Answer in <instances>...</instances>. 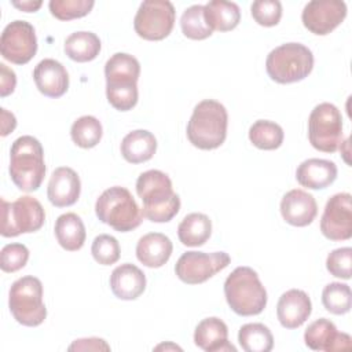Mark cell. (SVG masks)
<instances>
[{
    "mask_svg": "<svg viewBox=\"0 0 352 352\" xmlns=\"http://www.w3.org/2000/svg\"><path fill=\"white\" fill-rule=\"evenodd\" d=\"M91 253L96 263L102 265H111L118 261L121 249L118 241L114 236L109 234H100L94 239Z\"/></svg>",
    "mask_w": 352,
    "mask_h": 352,
    "instance_id": "cell-36",
    "label": "cell"
},
{
    "mask_svg": "<svg viewBox=\"0 0 352 352\" xmlns=\"http://www.w3.org/2000/svg\"><path fill=\"white\" fill-rule=\"evenodd\" d=\"M228 114L226 107L213 99L199 102L187 124L190 143L201 150L220 147L227 138Z\"/></svg>",
    "mask_w": 352,
    "mask_h": 352,
    "instance_id": "cell-4",
    "label": "cell"
},
{
    "mask_svg": "<svg viewBox=\"0 0 352 352\" xmlns=\"http://www.w3.org/2000/svg\"><path fill=\"white\" fill-rule=\"evenodd\" d=\"M136 192L143 202L142 214L150 221H170L180 210V198L173 191L169 176L158 169L139 175Z\"/></svg>",
    "mask_w": 352,
    "mask_h": 352,
    "instance_id": "cell-1",
    "label": "cell"
},
{
    "mask_svg": "<svg viewBox=\"0 0 352 352\" xmlns=\"http://www.w3.org/2000/svg\"><path fill=\"white\" fill-rule=\"evenodd\" d=\"M224 296L230 308L241 316H253L267 305V290L250 267H236L224 282Z\"/></svg>",
    "mask_w": 352,
    "mask_h": 352,
    "instance_id": "cell-5",
    "label": "cell"
},
{
    "mask_svg": "<svg viewBox=\"0 0 352 352\" xmlns=\"http://www.w3.org/2000/svg\"><path fill=\"white\" fill-rule=\"evenodd\" d=\"M102 135V124L94 116H82L77 118L70 128L72 140L81 148L95 147L100 142Z\"/></svg>",
    "mask_w": 352,
    "mask_h": 352,
    "instance_id": "cell-32",
    "label": "cell"
},
{
    "mask_svg": "<svg viewBox=\"0 0 352 352\" xmlns=\"http://www.w3.org/2000/svg\"><path fill=\"white\" fill-rule=\"evenodd\" d=\"M45 220V212L41 204L30 197H19L14 202L1 198V235L18 236L21 234L38 231Z\"/></svg>",
    "mask_w": 352,
    "mask_h": 352,
    "instance_id": "cell-10",
    "label": "cell"
},
{
    "mask_svg": "<svg viewBox=\"0 0 352 352\" xmlns=\"http://www.w3.org/2000/svg\"><path fill=\"white\" fill-rule=\"evenodd\" d=\"M33 80L37 89L48 98H60L69 88L66 67L51 58L40 60L33 70Z\"/></svg>",
    "mask_w": 352,
    "mask_h": 352,
    "instance_id": "cell-20",
    "label": "cell"
},
{
    "mask_svg": "<svg viewBox=\"0 0 352 352\" xmlns=\"http://www.w3.org/2000/svg\"><path fill=\"white\" fill-rule=\"evenodd\" d=\"M140 76L139 60L125 52L111 55L104 65L106 96L109 103L128 111L138 103V80Z\"/></svg>",
    "mask_w": 352,
    "mask_h": 352,
    "instance_id": "cell-2",
    "label": "cell"
},
{
    "mask_svg": "<svg viewBox=\"0 0 352 352\" xmlns=\"http://www.w3.org/2000/svg\"><path fill=\"white\" fill-rule=\"evenodd\" d=\"M94 4V0H51L48 7L55 18L60 21H70L89 14Z\"/></svg>",
    "mask_w": 352,
    "mask_h": 352,
    "instance_id": "cell-35",
    "label": "cell"
},
{
    "mask_svg": "<svg viewBox=\"0 0 352 352\" xmlns=\"http://www.w3.org/2000/svg\"><path fill=\"white\" fill-rule=\"evenodd\" d=\"M351 260H352V249L351 248H338L329 253L326 258L327 271L341 279L351 278Z\"/></svg>",
    "mask_w": 352,
    "mask_h": 352,
    "instance_id": "cell-39",
    "label": "cell"
},
{
    "mask_svg": "<svg viewBox=\"0 0 352 352\" xmlns=\"http://www.w3.org/2000/svg\"><path fill=\"white\" fill-rule=\"evenodd\" d=\"M320 231L330 241H346L352 236V202L351 194L338 192L326 202Z\"/></svg>",
    "mask_w": 352,
    "mask_h": 352,
    "instance_id": "cell-14",
    "label": "cell"
},
{
    "mask_svg": "<svg viewBox=\"0 0 352 352\" xmlns=\"http://www.w3.org/2000/svg\"><path fill=\"white\" fill-rule=\"evenodd\" d=\"M312 304L308 294L300 289L285 292L276 304V316L285 329H297L309 318Z\"/></svg>",
    "mask_w": 352,
    "mask_h": 352,
    "instance_id": "cell-19",
    "label": "cell"
},
{
    "mask_svg": "<svg viewBox=\"0 0 352 352\" xmlns=\"http://www.w3.org/2000/svg\"><path fill=\"white\" fill-rule=\"evenodd\" d=\"M10 176L22 191L38 190L45 176V162L43 146L36 138L23 135L14 140L10 150Z\"/></svg>",
    "mask_w": 352,
    "mask_h": 352,
    "instance_id": "cell-3",
    "label": "cell"
},
{
    "mask_svg": "<svg viewBox=\"0 0 352 352\" xmlns=\"http://www.w3.org/2000/svg\"><path fill=\"white\" fill-rule=\"evenodd\" d=\"M205 19L212 30L228 32L238 26L241 10L236 3L226 0H212L204 6Z\"/></svg>",
    "mask_w": 352,
    "mask_h": 352,
    "instance_id": "cell-27",
    "label": "cell"
},
{
    "mask_svg": "<svg viewBox=\"0 0 352 352\" xmlns=\"http://www.w3.org/2000/svg\"><path fill=\"white\" fill-rule=\"evenodd\" d=\"M81 192V182L76 170L69 166L56 168L48 182L47 197L56 208L70 206L77 202Z\"/></svg>",
    "mask_w": 352,
    "mask_h": 352,
    "instance_id": "cell-18",
    "label": "cell"
},
{
    "mask_svg": "<svg viewBox=\"0 0 352 352\" xmlns=\"http://www.w3.org/2000/svg\"><path fill=\"white\" fill-rule=\"evenodd\" d=\"M253 19L261 26H275L282 18V4L278 0H257L252 7Z\"/></svg>",
    "mask_w": 352,
    "mask_h": 352,
    "instance_id": "cell-37",
    "label": "cell"
},
{
    "mask_svg": "<svg viewBox=\"0 0 352 352\" xmlns=\"http://www.w3.org/2000/svg\"><path fill=\"white\" fill-rule=\"evenodd\" d=\"M346 16V4L341 0H312L305 4L301 21L314 34L326 36Z\"/></svg>",
    "mask_w": 352,
    "mask_h": 352,
    "instance_id": "cell-15",
    "label": "cell"
},
{
    "mask_svg": "<svg viewBox=\"0 0 352 352\" xmlns=\"http://www.w3.org/2000/svg\"><path fill=\"white\" fill-rule=\"evenodd\" d=\"M280 214L290 226L305 227L315 220L318 204L312 194L301 188H294L282 197Z\"/></svg>",
    "mask_w": 352,
    "mask_h": 352,
    "instance_id": "cell-17",
    "label": "cell"
},
{
    "mask_svg": "<svg viewBox=\"0 0 352 352\" xmlns=\"http://www.w3.org/2000/svg\"><path fill=\"white\" fill-rule=\"evenodd\" d=\"M55 236L58 243L67 252L80 250L85 242V227L76 213H63L55 221Z\"/></svg>",
    "mask_w": 352,
    "mask_h": 352,
    "instance_id": "cell-26",
    "label": "cell"
},
{
    "mask_svg": "<svg viewBox=\"0 0 352 352\" xmlns=\"http://www.w3.org/2000/svg\"><path fill=\"white\" fill-rule=\"evenodd\" d=\"M69 351H110V345L102 338H80L73 341Z\"/></svg>",
    "mask_w": 352,
    "mask_h": 352,
    "instance_id": "cell-40",
    "label": "cell"
},
{
    "mask_svg": "<svg viewBox=\"0 0 352 352\" xmlns=\"http://www.w3.org/2000/svg\"><path fill=\"white\" fill-rule=\"evenodd\" d=\"M212 234V221L204 213H190L187 214L177 227L179 241L184 246H202Z\"/></svg>",
    "mask_w": 352,
    "mask_h": 352,
    "instance_id": "cell-28",
    "label": "cell"
},
{
    "mask_svg": "<svg viewBox=\"0 0 352 352\" xmlns=\"http://www.w3.org/2000/svg\"><path fill=\"white\" fill-rule=\"evenodd\" d=\"M16 126L15 116L6 109H1V136H7Z\"/></svg>",
    "mask_w": 352,
    "mask_h": 352,
    "instance_id": "cell-42",
    "label": "cell"
},
{
    "mask_svg": "<svg viewBox=\"0 0 352 352\" xmlns=\"http://www.w3.org/2000/svg\"><path fill=\"white\" fill-rule=\"evenodd\" d=\"M157 139L146 129H136L126 133L121 142V154L129 164H142L155 154Z\"/></svg>",
    "mask_w": 352,
    "mask_h": 352,
    "instance_id": "cell-25",
    "label": "cell"
},
{
    "mask_svg": "<svg viewBox=\"0 0 352 352\" xmlns=\"http://www.w3.org/2000/svg\"><path fill=\"white\" fill-rule=\"evenodd\" d=\"M8 307L18 323L28 327L41 324L47 318L41 280L33 275L16 279L10 287Z\"/></svg>",
    "mask_w": 352,
    "mask_h": 352,
    "instance_id": "cell-8",
    "label": "cell"
},
{
    "mask_svg": "<svg viewBox=\"0 0 352 352\" xmlns=\"http://www.w3.org/2000/svg\"><path fill=\"white\" fill-rule=\"evenodd\" d=\"M296 179L302 187L311 190L326 188L337 179V165L329 160L309 158L298 165Z\"/></svg>",
    "mask_w": 352,
    "mask_h": 352,
    "instance_id": "cell-23",
    "label": "cell"
},
{
    "mask_svg": "<svg viewBox=\"0 0 352 352\" xmlns=\"http://www.w3.org/2000/svg\"><path fill=\"white\" fill-rule=\"evenodd\" d=\"M100 40L92 32H74L65 41V52L74 62L94 60L100 52Z\"/></svg>",
    "mask_w": 352,
    "mask_h": 352,
    "instance_id": "cell-29",
    "label": "cell"
},
{
    "mask_svg": "<svg viewBox=\"0 0 352 352\" xmlns=\"http://www.w3.org/2000/svg\"><path fill=\"white\" fill-rule=\"evenodd\" d=\"M11 4L21 11L34 12L43 6V1L41 0H22V1H11Z\"/></svg>",
    "mask_w": 352,
    "mask_h": 352,
    "instance_id": "cell-43",
    "label": "cell"
},
{
    "mask_svg": "<svg viewBox=\"0 0 352 352\" xmlns=\"http://www.w3.org/2000/svg\"><path fill=\"white\" fill-rule=\"evenodd\" d=\"M0 52L11 63H28L37 52V37L33 25L21 19L8 23L0 37Z\"/></svg>",
    "mask_w": 352,
    "mask_h": 352,
    "instance_id": "cell-13",
    "label": "cell"
},
{
    "mask_svg": "<svg viewBox=\"0 0 352 352\" xmlns=\"http://www.w3.org/2000/svg\"><path fill=\"white\" fill-rule=\"evenodd\" d=\"M98 219L118 232L138 228L143 220L142 209L128 188L114 186L104 190L95 204Z\"/></svg>",
    "mask_w": 352,
    "mask_h": 352,
    "instance_id": "cell-6",
    "label": "cell"
},
{
    "mask_svg": "<svg viewBox=\"0 0 352 352\" xmlns=\"http://www.w3.org/2000/svg\"><path fill=\"white\" fill-rule=\"evenodd\" d=\"M180 28L183 34L191 40H204L213 33L205 19V10L201 4H194L184 10L180 18Z\"/></svg>",
    "mask_w": 352,
    "mask_h": 352,
    "instance_id": "cell-33",
    "label": "cell"
},
{
    "mask_svg": "<svg viewBox=\"0 0 352 352\" xmlns=\"http://www.w3.org/2000/svg\"><path fill=\"white\" fill-rule=\"evenodd\" d=\"M322 302L326 311L334 315H344L349 312L352 305L351 287L346 283L331 282L323 287Z\"/></svg>",
    "mask_w": 352,
    "mask_h": 352,
    "instance_id": "cell-34",
    "label": "cell"
},
{
    "mask_svg": "<svg viewBox=\"0 0 352 352\" xmlns=\"http://www.w3.org/2000/svg\"><path fill=\"white\" fill-rule=\"evenodd\" d=\"M312 67V51L300 43H286L274 48L265 60L270 78L279 84L301 81L308 77Z\"/></svg>",
    "mask_w": 352,
    "mask_h": 352,
    "instance_id": "cell-7",
    "label": "cell"
},
{
    "mask_svg": "<svg viewBox=\"0 0 352 352\" xmlns=\"http://www.w3.org/2000/svg\"><path fill=\"white\" fill-rule=\"evenodd\" d=\"M29 250L23 243H8L0 252V267L4 272H16L26 265Z\"/></svg>",
    "mask_w": 352,
    "mask_h": 352,
    "instance_id": "cell-38",
    "label": "cell"
},
{
    "mask_svg": "<svg viewBox=\"0 0 352 352\" xmlns=\"http://www.w3.org/2000/svg\"><path fill=\"white\" fill-rule=\"evenodd\" d=\"M172 250L173 245L165 234L148 232L138 241L136 257L148 268H160L168 263Z\"/></svg>",
    "mask_w": 352,
    "mask_h": 352,
    "instance_id": "cell-24",
    "label": "cell"
},
{
    "mask_svg": "<svg viewBox=\"0 0 352 352\" xmlns=\"http://www.w3.org/2000/svg\"><path fill=\"white\" fill-rule=\"evenodd\" d=\"M304 341L305 345L312 351H349L352 346L351 336L337 331L336 324L326 318L316 319L307 327Z\"/></svg>",
    "mask_w": 352,
    "mask_h": 352,
    "instance_id": "cell-16",
    "label": "cell"
},
{
    "mask_svg": "<svg viewBox=\"0 0 352 352\" xmlns=\"http://www.w3.org/2000/svg\"><path fill=\"white\" fill-rule=\"evenodd\" d=\"M194 342L198 348L206 352L236 351V348L228 342L227 324L216 316L205 318L197 324L194 331Z\"/></svg>",
    "mask_w": 352,
    "mask_h": 352,
    "instance_id": "cell-22",
    "label": "cell"
},
{
    "mask_svg": "<svg viewBox=\"0 0 352 352\" xmlns=\"http://www.w3.org/2000/svg\"><path fill=\"white\" fill-rule=\"evenodd\" d=\"M308 139L314 148L334 153L342 144V116L329 102L314 107L308 118Z\"/></svg>",
    "mask_w": 352,
    "mask_h": 352,
    "instance_id": "cell-9",
    "label": "cell"
},
{
    "mask_svg": "<svg viewBox=\"0 0 352 352\" xmlns=\"http://www.w3.org/2000/svg\"><path fill=\"white\" fill-rule=\"evenodd\" d=\"M238 341L246 352H270L274 348V337L263 323H246L239 329Z\"/></svg>",
    "mask_w": 352,
    "mask_h": 352,
    "instance_id": "cell-30",
    "label": "cell"
},
{
    "mask_svg": "<svg viewBox=\"0 0 352 352\" xmlns=\"http://www.w3.org/2000/svg\"><path fill=\"white\" fill-rule=\"evenodd\" d=\"M283 129L268 120H257L249 128V140L260 150H275L283 143Z\"/></svg>",
    "mask_w": 352,
    "mask_h": 352,
    "instance_id": "cell-31",
    "label": "cell"
},
{
    "mask_svg": "<svg viewBox=\"0 0 352 352\" xmlns=\"http://www.w3.org/2000/svg\"><path fill=\"white\" fill-rule=\"evenodd\" d=\"M230 261L231 258L226 252L205 253L190 250L179 257L175 265V272L182 282L187 285H199L224 270Z\"/></svg>",
    "mask_w": 352,
    "mask_h": 352,
    "instance_id": "cell-12",
    "label": "cell"
},
{
    "mask_svg": "<svg viewBox=\"0 0 352 352\" xmlns=\"http://www.w3.org/2000/svg\"><path fill=\"white\" fill-rule=\"evenodd\" d=\"M110 289L120 300H136L146 289V275L135 264H121L110 275Z\"/></svg>",
    "mask_w": 352,
    "mask_h": 352,
    "instance_id": "cell-21",
    "label": "cell"
},
{
    "mask_svg": "<svg viewBox=\"0 0 352 352\" xmlns=\"http://www.w3.org/2000/svg\"><path fill=\"white\" fill-rule=\"evenodd\" d=\"M176 19V11L168 0H146L139 6L133 28L139 37L158 41L169 36Z\"/></svg>",
    "mask_w": 352,
    "mask_h": 352,
    "instance_id": "cell-11",
    "label": "cell"
},
{
    "mask_svg": "<svg viewBox=\"0 0 352 352\" xmlns=\"http://www.w3.org/2000/svg\"><path fill=\"white\" fill-rule=\"evenodd\" d=\"M0 70H1L0 95L4 98V96H7V95L14 92L15 85H16V77H15L14 70L8 69L7 65H4V63H0Z\"/></svg>",
    "mask_w": 352,
    "mask_h": 352,
    "instance_id": "cell-41",
    "label": "cell"
},
{
    "mask_svg": "<svg viewBox=\"0 0 352 352\" xmlns=\"http://www.w3.org/2000/svg\"><path fill=\"white\" fill-rule=\"evenodd\" d=\"M162 348H165V349H168V348H173V349H180L177 345H172V344H169V345H165V344H161V345H158V346H155V349H162Z\"/></svg>",
    "mask_w": 352,
    "mask_h": 352,
    "instance_id": "cell-44",
    "label": "cell"
}]
</instances>
